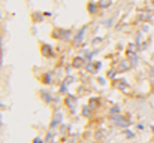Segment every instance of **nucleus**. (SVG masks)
Segmentation results:
<instances>
[{
  "label": "nucleus",
  "instance_id": "3",
  "mask_svg": "<svg viewBox=\"0 0 154 143\" xmlns=\"http://www.w3.org/2000/svg\"><path fill=\"white\" fill-rule=\"evenodd\" d=\"M90 10H91V13H94V4H90Z\"/></svg>",
  "mask_w": 154,
  "mask_h": 143
},
{
  "label": "nucleus",
  "instance_id": "1",
  "mask_svg": "<svg viewBox=\"0 0 154 143\" xmlns=\"http://www.w3.org/2000/svg\"><path fill=\"white\" fill-rule=\"evenodd\" d=\"M84 31H85V28H81V30H79V33H78V34H76V37H75V45H79V43L82 42Z\"/></svg>",
  "mask_w": 154,
  "mask_h": 143
},
{
  "label": "nucleus",
  "instance_id": "2",
  "mask_svg": "<svg viewBox=\"0 0 154 143\" xmlns=\"http://www.w3.org/2000/svg\"><path fill=\"white\" fill-rule=\"evenodd\" d=\"M109 4H111V0H100L99 1V6H102V7H106Z\"/></svg>",
  "mask_w": 154,
  "mask_h": 143
}]
</instances>
